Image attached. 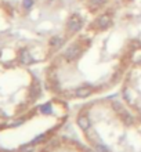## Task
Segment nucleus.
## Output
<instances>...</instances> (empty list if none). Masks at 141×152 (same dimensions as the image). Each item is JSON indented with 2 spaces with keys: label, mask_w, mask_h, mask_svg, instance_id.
I'll return each instance as SVG.
<instances>
[{
  "label": "nucleus",
  "mask_w": 141,
  "mask_h": 152,
  "mask_svg": "<svg viewBox=\"0 0 141 152\" xmlns=\"http://www.w3.org/2000/svg\"><path fill=\"white\" fill-rule=\"evenodd\" d=\"M80 53H82V47L79 46V44L75 43V44H71V46L65 50L64 57L68 61H73V60H76L77 57L80 56Z\"/></svg>",
  "instance_id": "f257e3e1"
},
{
  "label": "nucleus",
  "mask_w": 141,
  "mask_h": 152,
  "mask_svg": "<svg viewBox=\"0 0 141 152\" xmlns=\"http://www.w3.org/2000/svg\"><path fill=\"white\" fill-rule=\"evenodd\" d=\"M68 31L71 33H75L77 32V31H80V28L83 26V21H82V18L79 15H72L71 18L68 20Z\"/></svg>",
  "instance_id": "f03ea898"
},
{
  "label": "nucleus",
  "mask_w": 141,
  "mask_h": 152,
  "mask_svg": "<svg viewBox=\"0 0 141 152\" xmlns=\"http://www.w3.org/2000/svg\"><path fill=\"white\" fill-rule=\"evenodd\" d=\"M96 25H97V28H100V29L108 28L109 25H111V17L108 14H102V15H100L97 18Z\"/></svg>",
  "instance_id": "7ed1b4c3"
},
{
  "label": "nucleus",
  "mask_w": 141,
  "mask_h": 152,
  "mask_svg": "<svg viewBox=\"0 0 141 152\" xmlns=\"http://www.w3.org/2000/svg\"><path fill=\"white\" fill-rule=\"evenodd\" d=\"M77 124H79V127L82 129V130H89L90 129V119L87 115H80L79 118H77Z\"/></svg>",
  "instance_id": "20e7f679"
},
{
  "label": "nucleus",
  "mask_w": 141,
  "mask_h": 152,
  "mask_svg": "<svg viewBox=\"0 0 141 152\" xmlns=\"http://www.w3.org/2000/svg\"><path fill=\"white\" fill-rule=\"evenodd\" d=\"M20 60H21L22 64H31V62L33 61V58H32V56H31V53H29L28 50H22L21 54H20Z\"/></svg>",
  "instance_id": "39448f33"
},
{
  "label": "nucleus",
  "mask_w": 141,
  "mask_h": 152,
  "mask_svg": "<svg viewBox=\"0 0 141 152\" xmlns=\"http://www.w3.org/2000/svg\"><path fill=\"white\" fill-rule=\"evenodd\" d=\"M62 43H64V39H62V36H54L51 40H50V46L54 48H58L62 46Z\"/></svg>",
  "instance_id": "423d86ee"
},
{
  "label": "nucleus",
  "mask_w": 141,
  "mask_h": 152,
  "mask_svg": "<svg viewBox=\"0 0 141 152\" xmlns=\"http://www.w3.org/2000/svg\"><path fill=\"white\" fill-rule=\"evenodd\" d=\"M75 94H76L77 97H87L91 94V88L90 87H80V88H77L76 91H75Z\"/></svg>",
  "instance_id": "0eeeda50"
},
{
  "label": "nucleus",
  "mask_w": 141,
  "mask_h": 152,
  "mask_svg": "<svg viewBox=\"0 0 141 152\" xmlns=\"http://www.w3.org/2000/svg\"><path fill=\"white\" fill-rule=\"evenodd\" d=\"M122 118H123V122H125L126 124H132L133 123V118H132V116H130V113L127 112V111H126L125 113H122Z\"/></svg>",
  "instance_id": "6e6552de"
},
{
  "label": "nucleus",
  "mask_w": 141,
  "mask_h": 152,
  "mask_svg": "<svg viewBox=\"0 0 141 152\" xmlns=\"http://www.w3.org/2000/svg\"><path fill=\"white\" fill-rule=\"evenodd\" d=\"M113 108L116 109L119 113H125L126 112V109L122 107V104H119V102H113Z\"/></svg>",
  "instance_id": "1a4fd4ad"
},
{
  "label": "nucleus",
  "mask_w": 141,
  "mask_h": 152,
  "mask_svg": "<svg viewBox=\"0 0 141 152\" xmlns=\"http://www.w3.org/2000/svg\"><path fill=\"white\" fill-rule=\"evenodd\" d=\"M40 111L43 113H50V112H51V105H50V104L43 105V107H40Z\"/></svg>",
  "instance_id": "9d476101"
},
{
  "label": "nucleus",
  "mask_w": 141,
  "mask_h": 152,
  "mask_svg": "<svg viewBox=\"0 0 141 152\" xmlns=\"http://www.w3.org/2000/svg\"><path fill=\"white\" fill-rule=\"evenodd\" d=\"M96 149H97V152H109V149L107 148L105 145H102V144H97Z\"/></svg>",
  "instance_id": "9b49d317"
},
{
  "label": "nucleus",
  "mask_w": 141,
  "mask_h": 152,
  "mask_svg": "<svg viewBox=\"0 0 141 152\" xmlns=\"http://www.w3.org/2000/svg\"><path fill=\"white\" fill-rule=\"evenodd\" d=\"M22 4H24V7L26 10H29L33 6V0H22Z\"/></svg>",
  "instance_id": "f8f14e48"
},
{
  "label": "nucleus",
  "mask_w": 141,
  "mask_h": 152,
  "mask_svg": "<svg viewBox=\"0 0 141 152\" xmlns=\"http://www.w3.org/2000/svg\"><path fill=\"white\" fill-rule=\"evenodd\" d=\"M123 96H125L126 101H129V102H132V97H130V91L127 90V88H125V90H123Z\"/></svg>",
  "instance_id": "ddd939ff"
},
{
  "label": "nucleus",
  "mask_w": 141,
  "mask_h": 152,
  "mask_svg": "<svg viewBox=\"0 0 141 152\" xmlns=\"http://www.w3.org/2000/svg\"><path fill=\"white\" fill-rule=\"evenodd\" d=\"M102 3H104V0H90V4H91V6H94V7L101 6Z\"/></svg>",
  "instance_id": "4468645a"
},
{
  "label": "nucleus",
  "mask_w": 141,
  "mask_h": 152,
  "mask_svg": "<svg viewBox=\"0 0 141 152\" xmlns=\"http://www.w3.org/2000/svg\"><path fill=\"white\" fill-rule=\"evenodd\" d=\"M33 149L32 145H26V147H22V152H31Z\"/></svg>",
  "instance_id": "2eb2a0df"
},
{
  "label": "nucleus",
  "mask_w": 141,
  "mask_h": 152,
  "mask_svg": "<svg viewBox=\"0 0 141 152\" xmlns=\"http://www.w3.org/2000/svg\"><path fill=\"white\" fill-rule=\"evenodd\" d=\"M87 152H91V151H87Z\"/></svg>",
  "instance_id": "dca6fc26"
}]
</instances>
